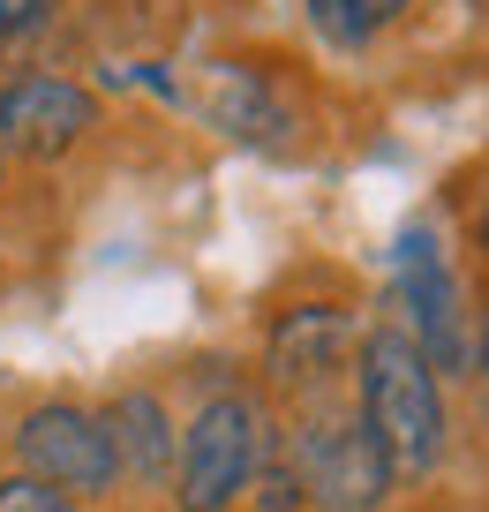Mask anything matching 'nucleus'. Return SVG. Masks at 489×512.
Returning a JSON list of instances; mask_svg holds the SVG:
<instances>
[{
    "mask_svg": "<svg viewBox=\"0 0 489 512\" xmlns=\"http://www.w3.org/2000/svg\"><path fill=\"white\" fill-rule=\"evenodd\" d=\"M53 8H61V0H0V46H16V38L46 31Z\"/></svg>",
    "mask_w": 489,
    "mask_h": 512,
    "instance_id": "ddd939ff",
    "label": "nucleus"
},
{
    "mask_svg": "<svg viewBox=\"0 0 489 512\" xmlns=\"http://www.w3.org/2000/svg\"><path fill=\"white\" fill-rule=\"evenodd\" d=\"M106 437H113V467H121V490H166L174 482V437L181 415L166 407L158 384H121L106 407Z\"/></svg>",
    "mask_w": 489,
    "mask_h": 512,
    "instance_id": "1a4fd4ad",
    "label": "nucleus"
},
{
    "mask_svg": "<svg viewBox=\"0 0 489 512\" xmlns=\"http://www.w3.org/2000/svg\"><path fill=\"white\" fill-rule=\"evenodd\" d=\"M467 392L482 400V430H489V294H482V317H474V377Z\"/></svg>",
    "mask_w": 489,
    "mask_h": 512,
    "instance_id": "4468645a",
    "label": "nucleus"
},
{
    "mask_svg": "<svg viewBox=\"0 0 489 512\" xmlns=\"http://www.w3.org/2000/svg\"><path fill=\"white\" fill-rule=\"evenodd\" d=\"M8 460L23 475L68 490L76 505H106L121 497V467H113V437H106V415L91 400H38L31 415L8 430Z\"/></svg>",
    "mask_w": 489,
    "mask_h": 512,
    "instance_id": "423d86ee",
    "label": "nucleus"
},
{
    "mask_svg": "<svg viewBox=\"0 0 489 512\" xmlns=\"http://www.w3.org/2000/svg\"><path fill=\"white\" fill-rule=\"evenodd\" d=\"M369 332V309L339 294H294L264 317V347H256V392L271 400V415L309 400H332L354 384V347Z\"/></svg>",
    "mask_w": 489,
    "mask_h": 512,
    "instance_id": "39448f33",
    "label": "nucleus"
},
{
    "mask_svg": "<svg viewBox=\"0 0 489 512\" xmlns=\"http://www.w3.org/2000/svg\"><path fill=\"white\" fill-rule=\"evenodd\" d=\"M271 437H279V415L256 392V377H211L174 437V482H166L174 512H241Z\"/></svg>",
    "mask_w": 489,
    "mask_h": 512,
    "instance_id": "f03ea898",
    "label": "nucleus"
},
{
    "mask_svg": "<svg viewBox=\"0 0 489 512\" xmlns=\"http://www.w3.org/2000/svg\"><path fill=\"white\" fill-rule=\"evenodd\" d=\"M414 8H422V0H301L316 46H332V53L384 46L392 31H407V23H414Z\"/></svg>",
    "mask_w": 489,
    "mask_h": 512,
    "instance_id": "9d476101",
    "label": "nucleus"
},
{
    "mask_svg": "<svg viewBox=\"0 0 489 512\" xmlns=\"http://www.w3.org/2000/svg\"><path fill=\"white\" fill-rule=\"evenodd\" d=\"M467 241H474V256L489 264V166L474 174V204H467Z\"/></svg>",
    "mask_w": 489,
    "mask_h": 512,
    "instance_id": "2eb2a0df",
    "label": "nucleus"
},
{
    "mask_svg": "<svg viewBox=\"0 0 489 512\" xmlns=\"http://www.w3.org/2000/svg\"><path fill=\"white\" fill-rule=\"evenodd\" d=\"M467 8H474V16H482V23H489V0H467Z\"/></svg>",
    "mask_w": 489,
    "mask_h": 512,
    "instance_id": "dca6fc26",
    "label": "nucleus"
},
{
    "mask_svg": "<svg viewBox=\"0 0 489 512\" xmlns=\"http://www.w3.org/2000/svg\"><path fill=\"white\" fill-rule=\"evenodd\" d=\"M279 445L301 475V497L309 512H392L399 475L384 460V445L369 437L354 392H332V400H309V407H286L279 415Z\"/></svg>",
    "mask_w": 489,
    "mask_h": 512,
    "instance_id": "20e7f679",
    "label": "nucleus"
},
{
    "mask_svg": "<svg viewBox=\"0 0 489 512\" xmlns=\"http://www.w3.org/2000/svg\"><path fill=\"white\" fill-rule=\"evenodd\" d=\"M241 512H309V497H301V475H294V460H286L279 437H271V452H264V467H256L249 505H241Z\"/></svg>",
    "mask_w": 489,
    "mask_h": 512,
    "instance_id": "9b49d317",
    "label": "nucleus"
},
{
    "mask_svg": "<svg viewBox=\"0 0 489 512\" xmlns=\"http://www.w3.org/2000/svg\"><path fill=\"white\" fill-rule=\"evenodd\" d=\"M354 407H362L369 437L384 445V460H392L399 490H422V482L444 475V460H452V384L429 369V354L414 347L407 332H399L392 317H369L362 347H354Z\"/></svg>",
    "mask_w": 489,
    "mask_h": 512,
    "instance_id": "f257e3e1",
    "label": "nucleus"
},
{
    "mask_svg": "<svg viewBox=\"0 0 489 512\" xmlns=\"http://www.w3.org/2000/svg\"><path fill=\"white\" fill-rule=\"evenodd\" d=\"M384 317L429 354V369L444 384L474 377V317H482V302H474L467 272H459V249L444 241L437 219H407L392 234V309Z\"/></svg>",
    "mask_w": 489,
    "mask_h": 512,
    "instance_id": "7ed1b4c3",
    "label": "nucleus"
},
{
    "mask_svg": "<svg viewBox=\"0 0 489 512\" xmlns=\"http://www.w3.org/2000/svg\"><path fill=\"white\" fill-rule=\"evenodd\" d=\"M98 128V98L68 76H16L0 91V151L8 159H68Z\"/></svg>",
    "mask_w": 489,
    "mask_h": 512,
    "instance_id": "0eeeda50",
    "label": "nucleus"
},
{
    "mask_svg": "<svg viewBox=\"0 0 489 512\" xmlns=\"http://www.w3.org/2000/svg\"><path fill=\"white\" fill-rule=\"evenodd\" d=\"M204 113H211V128H226L249 151H286L301 128L286 68H271V61H211L204 68Z\"/></svg>",
    "mask_w": 489,
    "mask_h": 512,
    "instance_id": "6e6552de",
    "label": "nucleus"
},
{
    "mask_svg": "<svg viewBox=\"0 0 489 512\" xmlns=\"http://www.w3.org/2000/svg\"><path fill=\"white\" fill-rule=\"evenodd\" d=\"M0 512H91V505H76L68 490H53V482L8 467V475H0Z\"/></svg>",
    "mask_w": 489,
    "mask_h": 512,
    "instance_id": "f8f14e48",
    "label": "nucleus"
}]
</instances>
